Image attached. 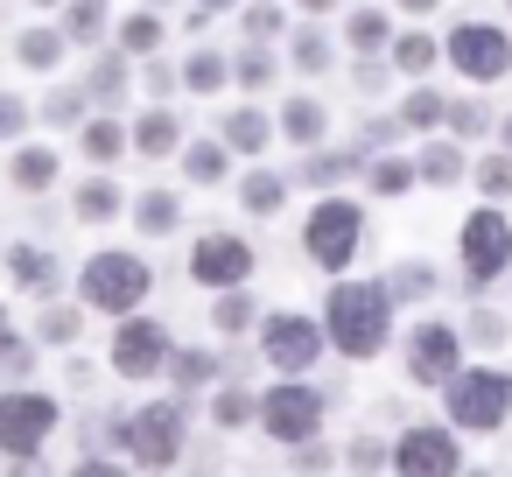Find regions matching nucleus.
Segmentation results:
<instances>
[{"label": "nucleus", "instance_id": "1", "mask_svg": "<svg viewBox=\"0 0 512 477\" xmlns=\"http://www.w3.org/2000/svg\"><path fill=\"white\" fill-rule=\"evenodd\" d=\"M386 323H393V302L379 281H344L330 288V309H323V344H337L344 358H372L386 344Z\"/></svg>", "mask_w": 512, "mask_h": 477}, {"label": "nucleus", "instance_id": "2", "mask_svg": "<svg viewBox=\"0 0 512 477\" xmlns=\"http://www.w3.org/2000/svg\"><path fill=\"white\" fill-rule=\"evenodd\" d=\"M148 288H155V274H148V260H134V253H92L85 274H78L85 309H106V316H134Z\"/></svg>", "mask_w": 512, "mask_h": 477}, {"label": "nucleus", "instance_id": "3", "mask_svg": "<svg viewBox=\"0 0 512 477\" xmlns=\"http://www.w3.org/2000/svg\"><path fill=\"white\" fill-rule=\"evenodd\" d=\"M358 239H365V211H358L351 197H323V204L309 211V225H302V253H309L316 267H330V274L351 267Z\"/></svg>", "mask_w": 512, "mask_h": 477}, {"label": "nucleus", "instance_id": "4", "mask_svg": "<svg viewBox=\"0 0 512 477\" xmlns=\"http://www.w3.org/2000/svg\"><path fill=\"white\" fill-rule=\"evenodd\" d=\"M449 421L470 428V435H491L505 414H512V372H449Z\"/></svg>", "mask_w": 512, "mask_h": 477}, {"label": "nucleus", "instance_id": "5", "mask_svg": "<svg viewBox=\"0 0 512 477\" xmlns=\"http://www.w3.org/2000/svg\"><path fill=\"white\" fill-rule=\"evenodd\" d=\"M120 442H127V456H134L141 470H169V463L183 456V407H176V400H155V407L127 414V421H120Z\"/></svg>", "mask_w": 512, "mask_h": 477}, {"label": "nucleus", "instance_id": "6", "mask_svg": "<svg viewBox=\"0 0 512 477\" xmlns=\"http://www.w3.org/2000/svg\"><path fill=\"white\" fill-rule=\"evenodd\" d=\"M442 57H449L470 85H498V78L512 71V36L491 29V22H456L449 43H442Z\"/></svg>", "mask_w": 512, "mask_h": 477}, {"label": "nucleus", "instance_id": "7", "mask_svg": "<svg viewBox=\"0 0 512 477\" xmlns=\"http://www.w3.org/2000/svg\"><path fill=\"white\" fill-rule=\"evenodd\" d=\"M512 267V225H505V211H470L463 218V281L470 288H484V281H498Z\"/></svg>", "mask_w": 512, "mask_h": 477}, {"label": "nucleus", "instance_id": "8", "mask_svg": "<svg viewBox=\"0 0 512 477\" xmlns=\"http://www.w3.org/2000/svg\"><path fill=\"white\" fill-rule=\"evenodd\" d=\"M253 414L267 421V435H274V442H288V449H295V442H309V435L323 428V393H316L309 379H281Z\"/></svg>", "mask_w": 512, "mask_h": 477}, {"label": "nucleus", "instance_id": "9", "mask_svg": "<svg viewBox=\"0 0 512 477\" xmlns=\"http://www.w3.org/2000/svg\"><path fill=\"white\" fill-rule=\"evenodd\" d=\"M57 428V400L50 393H8L0 400V449L8 456H36Z\"/></svg>", "mask_w": 512, "mask_h": 477}, {"label": "nucleus", "instance_id": "10", "mask_svg": "<svg viewBox=\"0 0 512 477\" xmlns=\"http://www.w3.org/2000/svg\"><path fill=\"white\" fill-rule=\"evenodd\" d=\"M260 351L295 379V372H309V365H316V351H323V323H309V316L281 309V316H267V323H260Z\"/></svg>", "mask_w": 512, "mask_h": 477}, {"label": "nucleus", "instance_id": "11", "mask_svg": "<svg viewBox=\"0 0 512 477\" xmlns=\"http://www.w3.org/2000/svg\"><path fill=\"white\" fill-rule=\"evenodd\" d=\"M162 365H169V330L148 323V316H120V330H113V372L120 379H155Z\"/></svg>", "mask_w": 512, "mask_h": 477}, {"label": "nucleus", "instance_id": "12", "mask_svg": "<svg viewBox=\"0 0 512 477\" xmlns=\"http://www.w3.org/2000/svg\"><path fill=\"white\" fill-rule=\"evenodd\" d=\"M190 274H197L204 288H239V281L253 274V246H246L239 232H204L197 253H190Z\"/></svg>", "mask_w": 512, "mask_h": 477}, {"label": "nucleus", "instance_id": "13", "mask_svg": "<svg viewBox=\"0 0 512 477\" xmlns=\"http://www.w3.org/2000/svg\"><path fill=\"white\" fill-rule=\"evenodd\" d=\"M386 463L400 477H456V435L449 428H407Z\"/></svg>", "mask_w": 512, "mask_h": 477}, {"label": "nucleus", "instance_id": "14", "mask_svg": "<svg viewBox=\"0 0 512 477\" xmlns=\"http://www.w3.org/2000/svg\"><path fill=\"white\" fill-rule=\"evenodd\" d=\"M456 365H463V344H456L449 323H421V330L407 337V379H414V386H442Z\"/></svg>", "mask_w": 512, "mask_h": 477}, {"label": "nucleus", "instance_id": "15", "mask_svg": "<svg viewBox=\"0 0 512 477\" xmlns=\"http://www.w3.org/2000/svg\"><path fill=\"white\" fill-rule=\"evenodd\" d=\"M281 134H288L295 148H323V134H330V113H323L316 99H288V106H281Z\"/></svg>", "mask_w": 512, "mask_h": 477}, {"label": "nucleus", "instance_id": "16", "mask_svg": "<svg viewBox=\"0 0 512 477\" xmlns=\"http://www.w3.org/2000/svg\"><path fill=\"white\" fill-rule=\"evenodd\" d=\"M267 113H253V106H239V113H225L218 120V148H239V155H260L267 148Z\"/></svg>", "mask_w": 512, "mask_h": 477}, {"label": "nucleus", "instance_id": "17", "mask_svg": "<svg viewBox=\"0 0 512 477\" xmlns=\"http://www.w3.org/2000/svg\"><path fill=\"white\" fill-rule=\"evenodd\" d=\"M8 274H15L29 295H57V260H50L43 246H15V253H8Z\"/></svg>", "mask_w": 512, "mask_h": 477}, {"label": "nucleus", "instance_id": "18", "mask_svg": "<svg viewBox=\"0 0 512 477\" xmlns=\"http://www.w3.org/2000/svg\"><path fill=\"white\" fill-rule=\"evenodd\" d=\"M8 183L29 190V197H43V190L57 183V155H50V148H22V155L8 162Z\"/></svg>", "mask_w": 512, "mask_h": 477}, {"label": "nucleus", "instance_id": "19", "mask_svg": "<svg viewBox=\"0 0 512 477\" xmlns=\"http://www.w3.org/2000/svg\"><path fill=\"white\" fill-rule=\"evenodd\" d=\"M442 106H449L442 92H428V85H414V92L400 99V113H393V120H400V134H428V127H442Z\"/></svg>", "mask_w": 512, "mask_h": 477}, {"label": "nucleus", "instance_id": "20", "mask_svg": "<svg viewBox=\"0 0 512 477\" xmlns=\"http://www.w3.org/2000/svg\"><path fill=\"white\" fill-rule=\"evenodd\" d=\"M134 148H141V155H176V148H183V127H176V113H162V106H155V113H141V127H134Z\"/></svg>", "mask_w": 512, "mask_h": 477}, {"label": "nucleus", "instance_id": "21", "mask_svg": "<svg viewBox=\"0 0 512 477\" xmlns=\"http://www.w3.org/2000/svg\"><path fill=\"white\" fill-rule=\"evenodd\" d=\"M379 288H386V302H421V295H435V267L428 260H400Z\"/></svg>", "mask_w": 512, "mask_h": 477}, {"label": "nucleus", "instance_id": "22", "mask_svg": "<svg viewBox=\"0 0 512 477\" xmlns=\"http://www.w3.org/2000/svg\"><path fill=\"white\" fill-rule=\"evenodd\" d=\"M435 57H442V43H435V36H414V29H407V36H393V71L428 78V71H435Z\"/></svg>", "mask_w": 512, "mask_h": 477}, {"label": "nucleus", "instance_id": "23", "mask_svg": "<svg viewBox=\"0 0 512 477\" xmlns=\"http://www.w3.org/2000/svg\"><path fill=\"white\" fill-rule=\"evenodd\" d=\"M15 57H22L29 71H57V57H64V36H57V29H22V36H15Z\"/></svg>", "mask_w": 512, "mask_h": 477}, {"label": "nucleus", "instance_id": "24", "mask_svg": "<svg viewBox=\"0 0 512 477\" xmlns=\"http://www.w3.org/2000/svg\"><path fill=\"white\" fill-rule=\"evenodd\" d=\"M421 183H435V190H449V183H463V148L456 141H435L428 155H421V169H414Z\"/></svg>", "mask_w": 512, "mask_h": 477}, {"label": "nucleus", "instance_id": "25", "mask_svg": "<svg viewBox=\"0 0 512 477\" xmlns=\"http://www.w3.org/2000/svg\"><path fill=\"white\" fill-rule=\"evenodd\" d=\"M344 176H358V148H344V155H309V162H302V183H316V190H337Z\"/></svg>", "mask_w": 512, "mask_h": 477}, {"label": "nucleus", "instance_id": "26", "mask_svg": "<svg viewBox=\"0 0 512 477\" xmlns=\"http://www.w3.org/2000/svg\"><path fill=\"white\" fill-rule=\"evenodd\" d=\"M239 197H246V211H253V218H274V211H281V197H288V183H281L274 169H253Z\"/></svg>", "mask_w": 512, "mask_h": 477}, {"label": "nucleus", "instance_id": "27", "mask_svg": "<svg viewBox=\"0 0 512 477\" xmlns=\"http://www.w3.org/2000/svg\"><path fill=\"white\" fill-rule=\"evenodd\" d=\"M176 218H183V204H176L169 190H148V197L134 204V225H141V232H155V239H162V232H176Z\"/></svg>", "mask_w": 512, "mask_h": 477}, {"label": "nucleus", "instance_id": "28", "mask_svg": "<svg viewBox=\"0 0 512 477\" xmlns=\"http://www.w3.org/2000/svg\"><path fill=\"white\" fill-rule=\"evenodd\" d=\"M176 78H183V85H190V92H218V85H225V78H232V64H225V57H218V50H197V57H190V64H183V71H176Z\"/></svg>", "mask_w": 512, "mask_h": 477}, {"label": "nucleus", "instance_id": "29", "mask_svg": "<svg viewBox=\"0 0 512 477\" xmlns=\"http://www.w3.org/2000/svg\"><path fill=\"white\" fill-rule=\"evenodd\" d=\"M113 211H120V190H113L106 176H92V183L78 190V218H85V225H106Z\"/></svg>", "mask_w": 512, "mask_h": 477}, {"label": "nucleus", "instance_id": "30", "mask_svg": "<svg viewBox=\"0 0 512 477\" xmlns=\"http://www.w3.org/2000/svg\"><path fill=\"white\" fill-rule=\"evenodd\" d=\"M99 29H106V0H71L64 36H71V43H99Z\"/></svg>", "mask_w": 512, "mask_h": 477}, {"label": "nucleus", "instance_id": "31", "mask_svg": "<svg viewBox=\"0 0 512 477\" xmlns=\"http://www.w3.org/2000/svg\"><path fill=\"white\" fill-rule=\"evenodd\" d=\"M274 71H281V64H274V57H267V50H260V43H253V50H239V57H232V78H239V85H246V92H260V85H274Z\"/></svg>", "mask_w": 512, "mask_h": 477}, {"label": "nucleus", "instance_id": "32", "mask_svg": "<svg viewBox=\"0 0 512 477\" xmlns=\"http://www.w3.org/2000/svg\"><path fill=\"white\" fill-rule=\"evenodd\" d=\"M442 120H449L463 141H477V134L491 127V106H484V99H449V106H442Z\"/></svg>", "mask_w": 512, "mask_h": 477}, {"label": "nucleus", "instance_id": "33", "mask_svg": "<svg viewBox=\"0 0 512 477\" xmlns=\"http://www.w3.org/2000/svg\"><path fill=\"white\" fill-rule=\"evenodd\" d=\"M470 176H477V190H484L491 204H498V197H512V155H505V148H498V155H484Z\"/></svg>", "mask_w": 512, "mask_h": 477}, {"label": "nucleus", "instance_id": "34", "mask_svg": "<svg viewBox=\"0 0 512 477\" xmlns=\"http://www.w3.org/2000/svg\"><path fill=\"white\" fill-rule=\"evenodd\" d=\"M155 43H162V22H155V15H127V22H120V50H127V57H148Z\"/></svg>", "mask_w": 512, "mask_h": 477}, {"label": "nucleus", "instance_id": "35", "mask_svg": "<svg viewBox=\"0 0 512 477\" xmlns=\"http://www.w3.org/2000/svg\"><path fill=\"white\" fill-rule=\"evenodd\" d=\"M288 57H295V71H330V36H316V29H295Z\"/></svg>", "mask_w": 512, "mask_h": 477}, {"label": "nucleus", "instance_id": "36", "mask_svg": "<svg viewBox=\"0 0 512 477\" xmlns=\"http://www.w3.org/2000/svg\"><path fill=\"white\" fill-rule=\"evenodd\" d=\"M120 148H127V127H120V120H92V127H85V155H92V162H113Z\"/></svg>", "mask_w": 512, "mask_h": 477}, {"label": "nucleus", "instance_id": "37", "mask_svg": "<svg viewBox=\"0 0 512 477\" xmlns=\"http://www.w3.org/2000/svg\"><path fill=\"white\" fill-rule=\"evenodd\" d=\"M183 169H190V183H218L225 176V148L218 141H197V148H183Z\"/></svg>", "mask_w": 512, "mask_h": 477}, {"label": "nucleus", "instance_id": "38", "mask_svg": "<svg viewBox=\"0 0 512 477\" xmlns=\"http://www.w3.org/2000/svg\"><path fill=\"white\" fill-rule=\"evenodd\" d=\"M211 323H218L225 337H239V330L253 323V295H239V288H225V295H218V309H211Z\"/></svg>", "mask_w": 512, "mask_h": 477}, {"label": "nucleus", "instance_id": "39", "mask_svg": "<svg viewBox=\"0 0 512 477\" xmlns=\"http://www.w3.org/2000/svg\"><path fill=\"white\" fill-rule=\"evenodd\" d=\"M407 183H414V162H400V155H379V162H372V190H379V197H400Z\"/></svg>", "mask_w": 512, "mask_h": 477}, {"label": "nucleus", "instance_id": "40", "mask_svg": "<svg viewBox=\"0 0 512 477\" xmlns=\"http://www.w3.org/2000/svg\"><path fill=\"white\" fill-rule=\"evenodd\" d=\"M169 372H176V386H204L218 372V358L211 351H169Z\"/></svg>", "mask_w": 512, "mask_h": 477}, {"label": "nucleus", "instance_id": "41", "mask_svg": "<svg viewBox=\"0 0 512 477\" xmlns=\"http://www.w3.org/2000/svg\"><path fill=\"white\" fill-rule=\"evenodd\" d=\"M253 407H260V400H253V393H246V386H218V407H211V414H218V421H225V428H239V421H246V414H253Z\"/></svg>", "mask_w": 512, "mask_h": 477}, {"label": "nucleus", "instance_id": "42", "mask_svg": "<svg viewBox=\"0 0 512 477\" xmlns=\"http://www.w3.org/2000/svg\"><path fill=\"white\" fill-rule=\"evenodd\" d=\"M344 36H351V50H379V43H386V22H379V15H372V8H358V15H351V29H344Z\"/></svg>", "mask_w": 512, "mask_h": 477}, {"label": "nucleus", "instance_id": "43", "mask_svg": "<svg viewBox=\"0 0 512 477\" xmlns=\"http://www.w3.org/2000/svg\"><path fill=\"white\" fill-rule=\"evenodd\" d=\"M344 463H351V470H358V477H372V470H379V463H386V442H379V435H358V442H351V449H344Z\"/></svg>", "mask_w": 512, "mask_h": 477}, {"label": "nucleus", "instance_id": "44", "mask_svg": "<svg viewBox=\"0 0 512 477\" xmlns=\"http://www.w3.org/2000/svg\"><path fill=\"white\" fill-rule=\"evenodd\" d=\"M120 92H127V64H120V57H106V64L92 71V99H120Z\"/></svg>", "mask_w": 512, "mask_h": 477}, {"label": "nucleus", "instance_id": "45", "mask_svg": "<svg viewBox=\"0 0 512 477\" xmlns=\"http://www.w3.org/2000/svg\"><path fill=\"white\" fill-rule=\"evenodd\" d=\"M78 113H85V92H50V106H43L50 127H78Z\"/></svg>", "mask_w": 512, "mask_h": 477}, {"label": "nucleus", "instance_id": "46", "mask_svg": "<svg viewBox=\"0 0 512 477\" xmlns=\"http://www.w3.org/2000/svg\"><path fill=\"white\" fill-rule=\"evenodd\" d=\"M22 127H29V106H22L15 92H0V141H15Z\"/></svg>", "mask_w": 512, "mask_h": 477}, {"label": "nucleus", "instance_id": "47", "mask_svg": "<svg viewBox=\"0 0 512 477\" xmlns=\"http://www.w3.org/2000/svg\"><path fill=\"white\" fill-rule=\"evenodd\" d=\"M246 36H253V43L281 36V8H246Z\"/></svg>", "mask_w": 512, "mask_h": 477}, {"label": "nucleus", "instance_id": "48", "mask_svg": "<svg viewBox=\"0 0 512 477\" xmlns=\"http://www.w3.org/2000/svg\"><path fill=\"white\" fill-rule=\"evenodd\" d=\"M43 337H50V344H71V337H78V309H50V316H43Z\"/></svg>", "mask_w": 512, "mask_h": 477}, {"label": "nucleus", "instance_id": "49", "mask_svg": "<svg viewBox=\"0 0 512 477\" xmlns=\"http://www.w3.org/2000/svg\"><path fill=\"white\" fill-rule=\"evenodd\" d=\"M470 337H477V344H498V337H505V323H498L491 309H477V316H470Z\"/></svg>", "mask_w": 512, "mask_h": 477}, {"label": "nucleus", "instance_id": "50", "mask_svg": "<svg viewBox=\"0 0 512 477\" xmlns=\"http://www.w3.org/2000/svg\"><path fill=\"white\" fill-rule=\"evenodd\" d=\"M71 477H127V470H120V463H106V456H85Z\"/></svg>", "mask_w": 512, "mask_h": 477}, {"label": "nucleus", "instance_id": "51", "mask_svg": "<svg viewBox=\"0 0 512 477\" xmlns=\"http://www.w3.org/2000/svg\"><path fill=\"white\" fill-rule=\"evenodd\" d=\"M232 8V0H197V15H225Z\"/></svg>", "mask_w": 512, "mask_h": 477}, {"label": "nucleus", "instance_id": "52", "mask_svg": "<svg viewBox=\"0 0 512 477\" xmlns=\"http://www.w3.org/2000/svg\"><path fill=\"white\" fill-rule=\"evenodd\" d=\"M337 8V0H302V15H330Z\"/></svg>", "mask_w": 512, "mask_h": 477}, {"label": "nucleus", "instance_id": "53", "mask_svg": "<svg viewBox=\"0 0 512 477\" xmlns=\"http://www.w3.org/2000/svg\"><path fill=\"white\" fill-rule=\"evenodd\" d=\"M15 477H43V470H36V456H22V463H15Z\"/></svg>", "mask_w": 512, "mask_h": 477}, {"label": "nucleus", "instance_id": "54", "mask_svg": "<svg viewBox=\"0 0 512 477\" xmlns=\"http://www.w3.org/2000/svg\"><path fill=\"white\" fill-rule=\"evenodd\" d=\"M400 8H407V15H428V8H435V0H400Z\"/></svg>", "mask_w": 512, "mask_h": 477}, {"label": "nucleus", "instance_id": "55", "mask_svg": "<svg viewBox=\"0 0 512 477\" xmlns=\"http://www.w3.org/2000/svg\"><path fill=\"white\" fill-rule=\"evenodd\" d=\"M8 344H15V337H8V309H0V351H8Z\"/></svg>", "mask_w": 512, "mask_h": 477}, {"label": "nucleus", "instance_id": "56", "mask_svg": "<svg viewBox=\"0 0 512 477\" xmlns=\"http://www.w3.org/2000/svg\"><path fill=\"white\" fill-rule=\"evenodd\" d=\"M498 141H505V155H512V120H505V127H498Z\"/></svg>", "mask_w": 512, "mask_h": 477}, {"label": "nucleus", "instance_id": "57", "mask_svg": "<svg viewBox=\"0 0 512 477\" xmlns=\"http://www.w3.org/2000/svg\"><path fill=\"white\" fill-rule=\"evenodd\" d=\"M36 8H57V0H36Z\"/></svg>", "mask_w": 512, "mask_h": 477}, {"label": "nucleus", "instance_id": "58", "mask_svg": "<svg viewBox=\"0 0 512 477\" xmlns=\"http://www.w3.org/2000/svg\"><path fill=\"white\" fill-rule=\"evenodd\" d=\"M505 8H512V0H505Z\"/></svg>", "mask_w": 512, "mask_h": 477}, {"label": "nucleus", "instance_id": "59", "mask_svg": "<svg viewBox=\"0 0 512 477\" xmlns=\"http://www.w3.org/2000/svg\"><path fill=\"white\" fill-rule=\"evenodd\" d=\"M477 477H484V470H477Z\"/></svg>", "mask_w": 512, "mask_h": 477}]
</instances>
